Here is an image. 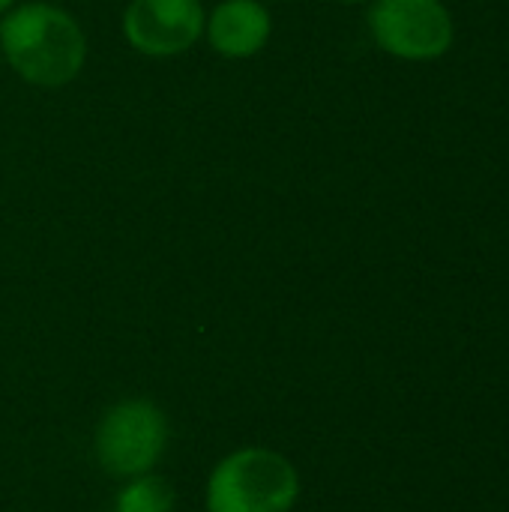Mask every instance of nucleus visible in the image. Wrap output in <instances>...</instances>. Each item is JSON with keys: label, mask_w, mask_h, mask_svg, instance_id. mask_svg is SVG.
<instances>
[{"label": "nucleus", "mask_w": 509, "mask_h": 512, "mask_svg": "<svg viewBox=\"0 0 509 512\" xmlns=\"http://www.w3.org/2000/svg\"><path fill=\"white\" fill-rule=\"evenodd\" d=\"M0 51L24 81L63 87L81 72L87 39L66 9L30 0L0 21Z\"/></svg>", "instance_id": "nucleus-1"}, {"label": "nucleus", "mask_w": 509, "mask_h": 512, "mask_svg": "<svg viewBox=\"0 0 509 512\" xmlns=\"http://www.w3.org/2000/svg\"><path fill=\"white\" fill-rule=\"evenodd\" d=\"M300 495L294 465L261 447L225 456L207 483L210 512H291Z\"/></svg>", "instance_id": "nucleus-2"}, {"label": "nucleus", "mask_w": 509, "mask_h": 512, "mask_svg": "<svg viewBox=\"0 0 509 512\" xmlns=\"http://www.w3.org/2000/svg\"><path fill=\"white\" fill-rule=\"evenodd\" d=\"M369 30L378 48L411 63L444 57L456 36L453 15L441 0H372Z\"/></svg>", "instance_id": "nucleus-3"}, {"label": "nucleus", "mask_w": 509, "mask_h": 512, "mask_svg": "<svg viewBox=\"0 0 509 512\" xmlns=\"http://www.w3.org/2000/svg\"><path fill=\"white\" fill-rule=\"evenodd\" d=\"M168 444V420L147 399L114 405L96 429V456L114 477H141L162 459Z\"/></svg>", "instance_id": "nucleus-4"}, {"label": "nucleus", "mask_w": 509, "mask_h": 512, "mask_svg": "<svg viewBox=\"0 0 509 512\" xmlns=\"http://www.w3.org/2000/svg\"><path fill=\"white\" fill-rule=\"evenodd\" d=\"M204 21L198 0H132L123 12V33L147 57H174L201 39Z\"/></svg>", "instance_id": "nucleus-5"}, {"label": "nucleus", "mask_w": 509, "mask_h": 512, "mask_svg": "<svg viewBox=\"0 0 509 512\" xmlns=\"http://www.w3.org/2000/svg\"><path fill=\"white\" fill-rule=\"evenodd\" d=\"M273 21L261 0H222L213 15L204 21V33L210 45L222 57H252L270 39Z\"/></svg>", "instance_id": "nucleus-6"}, {"label": "nucleus", "mask_w": 509, "mask_h": 512, "mask_svg": "<svg viewBox=\"0 0 509 512\" xmlns=\"http://www.w3.org/2000/svg\"><path fill=\"white\" fill-rule=\"evenodd\" d=\"M174 492L162 477H132V483L117 495V512H171Z\"/></svg>", "instance_id": "nucleus-7"}, {"label": "nucleus", "mask_w": 509, "mask_h": 512, "mask_svg": "<svg viewBox=\"0 0 509 512\" xmlns=\"http://www.w3.org/2000/svg\"><path fill=\"white\" fill-rule=\"evenodd\" d=\"M339 3H345V6H357V3H372V0H339Z\"/></svg>", "instance_id": "nucleus-8"}, {"label": "nucleus", "mask_w": 509, "mask_h": 512, "mask_svg": "<svg viewBox=\"0 0 509 512\" xmlns=\"http://www.w3.org/2000/svg\"><path fill=\"white\" fill-rule=\"evenodd\" d=\"M12 3H15V0H0V12H6V9H9Z\"/></svg>", "instance_id": "nucleus-9"}, {"label": "nucleus", "mask_w": 509, "mask_h": 512, "mask_svg": "<svg viewBox=\"0 0 509 512\" xmlns=\"http://www.w3.org/2000/svg\"><path fill=\"white\" fill-rule=\"evenodd\" d=\"M0 57H3V51H0Z\"/></svg>", "instance_id": "nucleus-10"}]
</instances>
